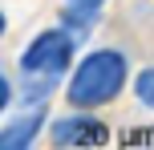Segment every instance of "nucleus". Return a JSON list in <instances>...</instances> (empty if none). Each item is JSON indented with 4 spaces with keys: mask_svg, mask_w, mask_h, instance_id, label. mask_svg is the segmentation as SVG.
Segmentation results:
<instances>
[{
    "mask_svg": "<svg viewBox=\"0 0 154 150\" xmlns=\"http://www.w3.org/2000/svg\"><path fill=\"white\" fill-rule=\"evenodd\" d=\"M45 122H49L45 102L24 106V114H16V118H8L4 126H0V150H20V146H32V138L45 130Z\"/></svg>",
    "mask_w": 154,
    "mask_h": 150,
    "instance_id": "20e7f679",
    "label": "nucleus"
},
{
    "mask_svg": "<svg viewBox=\"0 0 154 150\" xmlns=\"http://www.w3.org/2000/svg\"><path fill=\"white\" fill-rule=\"evenodd\" d=\"M77 32H69L61 24V29H45L37 32V37L24 45L20 53V77H24V106L32 102H45L49 93H53L57 85H61V77L73 69V53H77Z\"/></svg>",
    "mask_w": 154,
    "mask_h": 150,
    "instance_id": "f03ea898",
    "label": "nucleus"
},
{
    "mask_svg": "<svg viewBox=\"0 0 154 150\" xmlns=\"http://www.w3.org/2000/svg\"><path fill=\"white\" fill-rule=\"evenodd\" d=\"M126 146H154V126H138V130H126L122 138Z\"/></svg>",
    "mask_w": 154,
    "mask_h": 150,
    "instance_id": "0eeeda50",
    "label": "nucleus"
},
{
    "mask_svg": "<svg viewBox=\"0 0 154 150\" xmlns=\"http://www.w3.org/2000/svg\"><path fill=\"white\" fill-rule=\"evenodd\" d=\"M101 8H106V0H65L61 4V24L85 41L89 29L101 20Z\"/></svg>",
    "mask_w": 154,
    "mask_h": 150,
    "instance_id": "39448f33",
    "label": "nucleus"
},
{
    "mask_svg": "<svg viewBox=\"0 0 154 150\" xmlns=\"http://www.w3.org/2000/svg\"><path fill=\"white\" fill-rule=\"evenodd\" d=\"M12 102H16V85H12V77H0V110H8Z\"/></svg>",
    "mask_w": 154,
    "mask_h": 150,
    "instance_id": "6e6552de",
    "label": "nucleus"
},
{
    "mask_svg": "<svg viewBox=\"0 0 154 150\" xmlns=\"http://www.w3.org/2000/svg\"><path fill=\"white\" fill-rule=\"evenodd\" d=\"M134 97H138L146 110H154V65L138 69V77H134Z\"/></svg>",
    "mask_w": 154,
    "mask_h": 150,
    "instance_id": "423d86ee",
    "label": "nucleus"
},
{
    "mask_svg": "<svg viewBox=\"0 0 154 150\" xmlns=\"http://www.w3.org/2000/svg\"><path fill=\"white\" fill-rule=\"evenodd\" d=\"M49 142L53 146H77V150L106 146L109 142V126L93 110H73V114H61V118L49 122Z\"/></svg>",
    "mask_w": 154,
    "mask_h": 150,
    "instance_id": "7ed1b4c3",
    "label": "nucleus"
},
{
    "mask_svg": "<svg viewBox=\"0 0 154 150\" xmlns=\"http://www.w3.org/2000/svg\"><path fill=\"white\" fill-rule=\"evenodd\" d=\"M126 85H130V57L122 49H93L73 65L65 102L73 110H101L114 106Z\"/></svg>",
    "mask_w": 154,
    "mask_h": 150,
    "instance_id": "f257e3e1",
    "label": "nucleus"
}]
</instances>
